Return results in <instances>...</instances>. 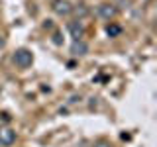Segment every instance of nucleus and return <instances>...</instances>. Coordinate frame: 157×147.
I'll list each match as a JSON object with an SVG mask.
<instances>
[{"mask_svg":"<svg viewBox=\"0 0 157 147\" xmlns=\"http://www.w3.org/2000/svg\"><path fill=\"white\" fill-rule=\"evenodd\" d=\"M14 63L20 67V69H28L29 65L33 63V55H32V51L29 49H18L16 53H14Z\"/></svg>","mask_w":157,"mask_h":147,"instance_id":"obj_1","label":"nucleus"},{"mask_svg":"<svg viewBox=\"0 0 157 147\" xmlns=\"http://www.w3.org/2000/svg\"><path fill=\"white\" fill-rule=\"evenodd\" d=\"M73 10H77V14H78V16H86V14H88V8H86V4H78V6L75 8V6H73Z\"/></svg>","mask_w":157,"mask_h":147,"instance_id":"obj_8","label":"nucleus"},{"mask_svg":"<svg viewBox=\"0 0 157 147\" xmlns=\"http://www.w3.org/2000/svg\"><path fill=\"white\" fill-rule=\"evenodd\" d=\"M116 14H118V8L114 6V4L104 2V4H100V6H98V16H100L102 20H114Z\"/></svg>","mask_w":157,"mask_h":147,"instance_id":"obj_3","label":"nucleus"},{"mask_svg":"<svg viewBox=\"0 0 157 147\" xmlns=\"http://www.w3.org/2000/svg\"><path fill=\"white\" fill-rule=\"evenodd\" d=\"M69 33H71V37H73V41H81L82 36H85V28L78 24V20L77 22H71L69 24Z\"/></svg>","mask_w":157,"mask_h":147,"instance_id":"obj_5","label":"nucleus"},{"mask_svg":"<svg viewBox=\"0 0 157 147\" xmlns=\"http://www.w3.org/2000/svg\"><path fill=\"white\" fill-rule=\"evenodd\" d=\"M53 41H55L57 45H59V43H61V36H59V33H55V39H53Z\"/></svg>","mask_w":157,"mask_h":147,"instance_id":"obj_10","label":"nucleus"},{"mask_svg":"<svg viewBox=\"0 0 157 147\" xmlns=\"http://www.w3.org/2000/svg\"><path fill=\"white\" fill-rule=\"evenodd\" d=\"M94 147H112V145L108 143V141H96V143H94Z\"/></svg>","mask_w":157,"mask_h":147,"instance_id":"obj_9","label":"nucleus"},{"mask_svg":"<svg viewBox=\"0 0 157 147\" xmlns=\"http://www.w3.org/2000/svg\"><path fill=\"white\" fill-rule=\"evenodd\" d=\"M53 12L57 16H69L73 12V4L69 0H53Z\"/></svg>","mask_w":157,"mask_h":147,"instance_id":"obj_2","label":"nucleus"},{"mask_svg":"<svg viewBox=\"0 0 157 147\" xmlns=\"http://www.w3.org/2000/svg\"><path fill=\"white\" fill-rule=\"evenodd\" d=\"M106 33H108L110 37H116V36H120V33H122V28H120V26H114V24H110V26L106 28Z\"/></svg>","mask_w":157,"mask_h":147,"instance_id":"obj_7","label":"nucleus"},{"mask_svg":"<svg viewBox=\"0 0 157 147\" xmlns=\"http://www.w3.org/2000/svg\"><path fill=\"white\" fill-rule=\"evenodd\" d=\"M71 53L73 55H86L88 53V45L85 41H73V45H71Z\"/></svg>","mask_w":157,"mask_h":147,"instance_id":"obj_6","label":"nucleus"},{"mask_svg":"<svg viewBox=\"0 0 157 147\" xmlns=\"http://www.w3.org/2000/svg\"><path fill=\"white\" fill-rule=\"evenodd\" d=\"M16 143V131L12 127H2L0 130V145H12Z\"/></svg>","mask_w":157,"mask_h":147,"instance_id":"obj_4","label":"nucleus"},{"mask_svg":"<svg viewBox=\"0 0 157 147\" xmlns=\"http://www.w3.org/2000/svg\"><path fill=\"white\" fill-rule=\"evenodd\" d=\"M0 47H4V39L2 37H0Z\"/></svg>","mask_w":157,"mask_h":147,"instance_id":"obj_11","label":"nucleus"}]
</instances>
